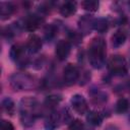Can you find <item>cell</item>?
<instances>
[{"mask_svg":"<svg viewBox=\"0 0 130 130\" xmlns=\"http://www.w3.org/2000/svg\"><path fill=\"white\" fill-rule=\"evenodd\" d=\"M106 41L101 37L91 40L88 46V60L90 65L95 69H101L106 62Z\"/></svg>","mask_w":130,"mask_h":130,"instance_id":"obj_1","label":"cell"},{"mask_svg":"<svg viewBox=\"0 0 130 130\" xmlns=\"http://www.w3.org/2000/svg\"><path fill=\"white\" fill-rule=\"evenodd\" d=\"M37 114V101L34 98L26 96L20 102V120L23 126L30 127Z\"/></svg>","mask_w":130,"mask_h":130,"instance_id":"obj_2","label":"cell"},{"mask_svg":"<svg viewBox=\"0 0 130 130\" xmlns=\"http://www.w3.org/2000/svg\"><path fill=\"white\" fill-rule=\"evenodd\" d=\"M9 80L14 90H29L36 86L35 79L26 73H14L10 76Z\"/></svg>","mask_w":130,"mask_h":130,"instance_id":"obj_3","label":"cell"},{"mask_svg":"<svg viewBox=\"0 0 130 130\" xmlns=\"http://www.w3.org/2000/svg\"><path fill=\"white\" fill-rule=\"evenodd\" d=\"M108 68L111 73L117 76H123L127 73V62L121 55H114L108 62Z\"/></svg>","mask_w":130,"mask_h":130,"instance_id":"obj_4","label":"cell"},{"mask_svg":"<svg viewBox=\"0 0 130 130\" xmlns=\"http://www.w3.org/2000/svg\"><path fill=\"white\" fill-rule=\"evenodd\" d=\"M79 78V72L75 65L69 63L63 69V80L67 85H73Z\"/></svg>","mask_w":130,"mask_h":130,"instance_id":"obj_5","label":"cell"},{"mask_svg":"<svg viewBox=\"0 0 130 130\" xmlns=\"http://www.w3.org/2000/svg\"><path fill=\"white\" fill-rule=\"evenodd\" d=\"M70 104L72 109L79 115H84L87 112V103L85 101V99L83 98V95L81 94H74L72 95L71 100H70Z\"/></svg>","mask_w":130,"mask_h":130,"instance_id":"obj_6","label":"cell"},{"mask_svg":"<svg viewBox=\"0 0 130 130\" xmlns=\"http://www.w3.org/2000/svg\"><path fill=\"white\" fill-rule=\"evenodd\" d=\"M70 51H71V45H70V43L68 41L60 40L57 43L55 53H56V56H57V58L59 60H61V61L65 60L69 56Z\"/></svg>","mask_w":130,"mask_h":130,"instance_id":"obj_7","label":"cell"},{"mask_svg":"<svg viewBox=\"0 0 130 130\" xmlns=\"http://www.w3.org/2000/svg\"><path fill=\"white\" fill-rule=\"evenodd\" d=\"M94 19L89 15H82L78 20V27L80 34L88 35L90 34L91 29L93 28Z\"/></svg>","mask_w":130,"mask_h":130,"instance_id":"obj_8","label":"cell"},{"mask_svg":"<svg viewBox=\"0 0 130 130\" xmlns=\"http://www.w3.org/2000/svg\"><path fill=\"white\" fill-rule=\"evenodd\" d=\"M42 21H43V19L39 15H37V14H30V15H28L25 18L23 24H24V27H25L26 30H28V31H35L40 26V24H41Z\"/></svg>","mask_w":130,"mask_h":130,"instance_id":"obj_9","label":"cell"},{"mask_svg":"<svg viewBox=\"0 0 130 130\" xmlns=\"http://www.w3.org/2000/svg\"><path fill=\"white\" fill-rule=\"evenodd\" d=\"M42 45L43 44H42L41 38L37 35H31L27 40L26 48L30 53H38L41 50Z\"/></svg>","mask_w":130,"mask_h":130,"instance_id":"obj_10","label":"cell"},{"mask_svg":"<svg viewBox=\"0 0 130 130\" xmlns=\"http://www.w3.org/2000/svg\"><path fill=\"white\" fill-rule=\"evenodd\" d=\"M60 121H61V115L58 112H53L50 114L49 118L47 119L45 127L47 130H55L59 126Z\"/></svg>","mask_w":130,"mask_h":130,"instance_id":"obj_11","label":"cell"},{"mask_svg":"<svg viewBox=\"0 0 130 130\" xmlns=\"http://www.w3.org/2000/svg\"><path fill=\"white\" fill-rule=\"evenodd\" d=\"M76 11V2L74 1H66L60 6V13L64 17L71 16Z\"/></svg>","mask_w":130,"mask_h":130,"instance_id":"obj_12","label":"cell"},{"mask_svg":"<svg viewBox=\"0 0 130 130\" xmlns=\"http://www.w3.org/2000/svg\"><path fill=\"white\" fill-rule=\"evenodd\" d=\"M14 12V6L10 2H1L0 3V16L1 19H6Z\"/></svg>","mask_w":130,"mask_h":130,"instance_id":"obj_13","label":"cell"},{"mask_svg":"<svg viewBox=\"0 0 130 130\" xmlns=\"http://www.w3.org/2000/svg\"><path fill=\"white\" fill-rule=\"evenodd\" d=\"M90 95H91V100L94 104L96 105H103L107 102L108 100V95L107 93H105L104 91L100 90V89H94L90 91Z\"/></svg>","mask_w":130,"mask_h":130,"instance_id":"obj_14","label":"cell"},{"mask_svg":"<svg viewBox=\"0 0 130 130\" xmlns=\"http://www.w3.org/2000/svg\"><path fill=\"white\" fill-rule=\"evenodd\" d=\"M111 41H112V46L114 48H119L122 45H124V43L126 41V35L122 30H117L112 36Z\"/></svg>","mask_w":130,"mask_h":130,"instance_id":"obj_15","label":"cell"},{"mask_svg":"<svg viewBox=\"0 0 130 130\" xmlns=\"http://www.w3.org/2000/svg\"><path fill=\"white\" fill-rule=\"evenodd\" d=\"M23 50L24 48L20 45V44H15L13 45L11 48H10V52H9V55H10V58L11 60L13 61H18L21 59V56L23 54Z\"/></svg>","mask_w":130,"mask_h":130,"instance_id":"obj_16","label":"cell"},{"mask_svg":"<svg viewBox=\"0 0 130 130\" xmlns=\"http://www.w3.org/2000/svg\"><path fill=\"white\" fill-rule=\"evenodd\" d=\"M86 120L89 124L93 125V126H100L102 124V117L98 112L94 111H90L87 113L86 116Z\"/></svg>","mask_w":130,"mask_h":130,"instance_id":"obj_17","label":"cell"},{"mask_svg":"<svg viewBox=\"0 0 130 130\" xmlns=\"http://www.w3.org/2000/svg\"><path fill=\"white\" fill-rule=\"evenodd\" d=\"M2 110L6 112L8 115H13L15 111V106L13 101L10 98H5L2 101Z\"/></svg>","mask_w":130,"mask_h":130,"instance_id":"obj_18","label":"cell"},{"mask_svg":"<svg viewBox=\"0 0 130 130\" xmlns=\"http://www.w3.org/2000/svg\"><path fill=\"white\" fill-rule=\"evenodd\" d=\"M93 28L98 32H105V31H107V29H108V21H107V19L103 18V17L94 19Z\"/></svg>","mask_w":130,"mask_h":130,"instance_id":"obj_19","label":"cell"},{"mask_svg":"<svg viewBox=\"0 0 130 130\" xmlns=\"http://www.w3.org/2000/svg\"><path fill=\"white\" fill-rule=\"evenodd\" d=\"M129 108V102L124 99V98H121L118 100V102L116 103V106H115V111L118 113V114H123L125 112H127Z\"/></svg>","mask_w":130,"mask_h":130,"instance_id":"obj_20","label":"cell"},{"mask_svg":"<svg viewBox=\"0 0 130 130\" xmlns=\"http://www.w3.org/2000/svg\"><path fill=\"white\" fill-rule=\"evenodd\" d=\"M99 2L94 0H86L81 2V6L84 10L89 11V12H94L99 9Z\"/></svg>","mask_w":130,"mask_h":130,"instance_id":"obj_21","label":"cell"},{"mask_svg":"<svg viewBox=\"0 0 130 130\" xmlns=\"http://www.w3.org/2000/svg\"><path fill=\"white\" fill-rule=\"evenodd\" d=\"M61 95H57V94H52V95H49L47 96L46 101H45V104L46 106L48 107H55L57 106L60 102H61Z\"/></svg>","mask_w":130,"mask_h":130,"instance_id":"obj_22","label":"cell"},{"mask_svg":"<svg viewBox=\"0 0 130 130\" xmlns=\"http://www.w3.org/2000/svg\"><path fill=\"white\" fill-rule=\"evenodd\" d=\"M56 32H57V29H56V27H55L53 24L47 25L46 28H45V30H44L45 38H46L47 40H49V41L52 40V39H54V37L56 36Z\"/></svg>","mask_w":130,"mask_h":130,"instance_id":"obj_23","label":"cell"},{"mask_svg":"<svg viewBox=\"0 0 130 130\" xmlns=\"http://www.w3.org/2000/svg\"><path fill=\"white\" fill-rule=\"evenodd\" d=\"M68 38L69 40L74 44V45H78L81 43V40H82V36L80 32H77L75 30H70L69 34H68Z\"/></svg>","mask_w":130,"mask_h":130,"instance_id":"obj_24","label":"cell"},{"mask_svg":"<svg viewBox=\"0 0 130 130\" xmlns=\"http://www.w3.org/2000/svg\"><path fill=\"white\" fill-rule=\"evenodd\" d=\"M69 130H84V125L80 120L75 119L69 124Z\"/></svg>","mask_w":130,"mask_h":130,"instance_id":"obj_25","label":"cell"},{"mask_svg":"<svg viewBox=\"0 0 130 130\" xmlns=\"http://www.w3.org/2000/svg\"><path fill=\"white\" fill-rule=\"evenodd\" d=\"M1 130H14V126L12 125L11 122L7 120H2L1 121Z\"/></svg>","mask_w":130,"mask_h":130,"instance_id":"obj_26","label":"cell"},{"mask_svg":"<svg viewBox=\"0 0 130 130\" xmlns=\"http://www.w3.org/2000/svg\"><path fill=\"white\" fill-rule=\"evenodd\" d=\"M105 130H119V128L116 127V126H114V125H109V126L106 127Z\"/></svg>","mask_w":130,"mask_h":130,"instance_id":"obj_27","label":"cell"},{"mask_svg":"<svg viewBox=\"0 0 130 130\" xmlns=\"http://www.w3.org/2000/svg\"><path fill=\"white\" fill-rule=\"evenodd\" d=\"M128 6H129V9H130V2L128 3Z\"/></svg>","mask_w":130,"mask_h":130,"instance_id":"obj_28","label":"cell"}]
</instances>
